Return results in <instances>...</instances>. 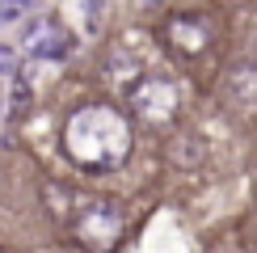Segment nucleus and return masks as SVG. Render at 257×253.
Wrapping results in <instances>:
<instances>
[{
    "label": "nucleus",
    "mask_w": 257,
    "mask_h": 253,
    "mask_svg": "<svg viewBox=\"0 0 257 253\" xmlns=\"http://www.w3.org/2000/svg\"><path fill=\"white\" fill-rule=\"evenodd\" d=\"M63 144L80 169L105 173V169H118L131 152V122L110 105H84L63 126Z\"/></svg>",
    "instance_id": "obj_1"
},
{
    "label": "nucleus",
    "mask_w": 257,
    "mask_h": 253,
    "mask_svg": "<svg viewBox=\"0 0 257 253\" xmlns=\"http://www.w3.org/2000/svg\"><path fill=\"white\" fill-rule=\"evenodd\" d=\"M72 236L93 253L114 249L122 240V207L110 203V198H89L72 219Z\"/></svg>",
    "instance_id": "obj_2"
},
{
    "label": "nucleus",
    "mask_w": 257,
    "mask_h": 253,
    "mask_svg": "<svg viewBox=\"0 0 257 253\" xmlns=\"http://www.w3.org/2000/svg\"><path fill=\"white\" fill-rule=\"evenodd\" d=\"M135 110L144 114V118H152V122L173 118V110H177V84L165 80V76H148L135 89Z\"/></svg>",
    "instance_id": "obj_3"
},
{
    "label": "nucleus",
    "mask_w": 257,
    "mask_h": 253,
    "mask_svg": "<svg viewBox=\"0 0 257 253\" xmlns=\"http://www.w3.org/2000/svg\"><path fill=\"white\" fill-rule=\"evenodd\" d=\"M72 51V34L59 26V21H47L30 34V55L34 59H63Z\"/></svg>",
    "instance_id": "obj_4"
},
{
    "label": "nucleus",
    "mask_w": 257,
    "mask_h": 253,
    "mask_svg": "<svg viewBox=\"0 0 257 253\" xmlns=\"http://www.w3.org/2000/svg\"><path fill=\"white\" fill-rule=\"evenodd\" d=\"M169 38H173L177 51L198 55V51L207 47V26H198L194 17H173V21H169Z\"/></svg>",
    "instance_id": "obj_5"
},
{
    "label": "nucleus",
    "mask_w": 257,
    "mask_h": 253,
    "mask_svg": "<svg viewBox=\"0 0 257 253\" xmlns=\"http://www.w3.org/2000/svg\"><path fill=\"white\" fill-rule=\"evenodd\" d=\"M228 97L236 110H257V68L228 72Z\"/></svg>",
    "instance_id": "obj_6"
},
{
    "label": "nucleus",
    "mask_w": 257,
    "mask_h": 253,
    "mask_svg": "<svg viewBox=\"0 0 257 253\" xmlns=\"http://www.w3.org/2000/svg\"><path fill=\"white\" fill-rule=\"evenodd\" d=\"M34 5L38 0H0V26H5V21H17L26 9H34Z\"/></svg>",
    "instance_id": "obj_7"
},
{
    "label": "nucleus",
    "mask_w": 257,
    "mask_h": 253,
    "mask_svg": "<svg viewBox=\"0 0 257 253\" xmlns=\"http://www.w3.org/2000/svg\"><path fill=\"white\" fill-rule=\"evenodd\" d=\"M101 5H105V0H76V9H84V30H97L101 26Z\"/></svg>",
    "instance_id": "obj_8"
},
{
    "label": "nucleus",
    "mask_w": 257,
    "mask_h": 253,
    "mask_svg": "<svg viewBox=\"0 0 257 253\" xmlns=\"http://www.w3.org/2000/svg\"><path fill=\"white\" fill-rule=\"evenodd\" d=\"M9 105H13V114H21V110L30 105V84H26V80L13 84V97H9Z\"/></svg>",
    "instance_id": "obj_9"
},
{
    "label": "nucleus",
    "mask_w": 257,
    "mask_h": 253,
    "mask_svg": "<svg viewBox=\"0 0 257 253\" xmlns=\"http://www.w3.org/2000/svg\"><path fill=\"white\" fill-rule=\"evenodd\" d=\"M17 72V55H13V47H0V76H13Z\"/></svg>",
    "instance_id": "obj_10"
}]
</instances>
